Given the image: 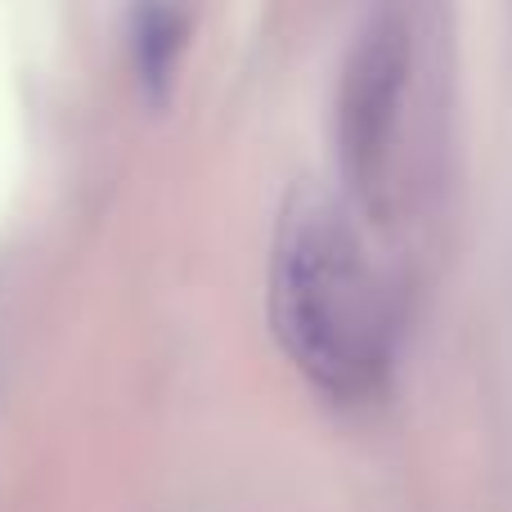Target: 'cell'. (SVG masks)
I'll list each match as a JSON object with an SVG mask.
<instances>
[{
	"label": "cell",
	"instance_id": "cell-1",
	"mask_svg": "<svg viewBox=\"0 0 512 512\" xmlns=\"http://www.w3.org/2000/svg\"><path fill=\"white\" fill-rule=\"evenodd\" d=\"M270 324L288 360L328 400H369L391 369V310L351 212L301 189L270 252Z\"/></svg>",
	"mask_w": 512,
	"mask_h": 512
},
{
	"label": "cell",
	"instance_id": "cell-2",
	"mask_svg": "<svg viewBox=\"0 0 512 512\" xmlns=\"http://www.w3.org/2000/svg\"><path fill=\"white\" fill-rule=\"evenodd\" d=\"M414 77V23L405 9H373L360 23L337 77V167L360 212L387 216L405 95Z\"/></svg>",
	"mask_w": 512,
	"mask_h": 512
},
{
	"label": "cell",
	"instance_id": "cell-3",
	"mask_svg": "<svg viewBox=\"0 0 512 512\" xmlns=\"http://www.w3.org/2000/svg\"><path fill=\"white\" fill-rule=\"evenodd\" d=\"M189 41V14L185 9H162V5H144L131 14V59H135V77L140 90L162 104L176 81V63L180 50Z\"/></svg>",
	"mask_w": 512,
	"mask_h": 512
}]
</instances>
